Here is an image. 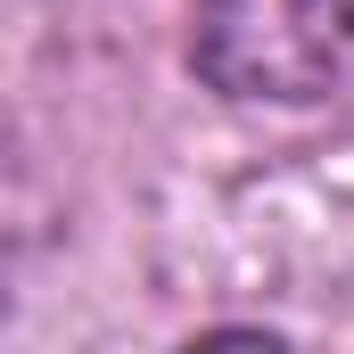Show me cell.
Returning a JSON list of instances; mask_svg holds the SVG:
<instances>
[{"instance_id": "1", "label": "cell", "mask_w": 354, "mask_h": 354, "mask_svg": "<svg viewBox=\"0 0 354 354\" xmlns=\"http://www.w3.org/2000/svg\"><path fill=\"white\" fill-rule=\"evenodd\" d=\"M189 66L223 99H338L354 83V0H198Z\"/></svg>"}]
</instances>
